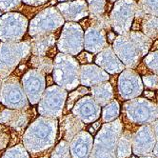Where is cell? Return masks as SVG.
<instances>
[{
  "instance_id": "obj_40",
  "label": "cell",
  "mask_w": 158,
  "mask_h": 158,
  "mask_svg": "<svg viewBox=\"0 0 158 158\" xmlns=\"http://www.w3.org/2000/svg\"><path fill=\"white\" fill-rule=\"evenodd\" d=\"M157 102H158V93H157Z\"/></svg>"
},
{
  "instance_id": "obj_24",
  "label": "cell",
  "mask_w": 158,
  "mask_h": 158,
  "mask_svg": "<svg viewBox=\"0 0 158 158\" xmlns=\"http://www.w3.org/2000/svg\"><path fill=\"white\" fill-rule=\"evenodd\" d=\"M120 111V107L116 100H111L103 110V120L105 122H110L114 120L118 115Z\"/></svg>"
},
{
  "instance_id": "obj_25",
  "label": "cell",
  "mask_w": 158,
  "mask_h": 158,
  "mask_svg": "<svg viewBox=\"0 0 158 158\" xmlns=\"http://www.w3.org/2000/svg\"><path fill=\"white\" fill-rule=\"evenodd\" d=\"M137 6L145 13L158 17V0H139Z\"/></svg>"
},
{
  "instance_id": "obj_32",
  "label": "cell",
  "mask_w": 158,
  "mask_h": 158,
  "mask_svg": "<svg viewBox=\"0 0 158 158\" xmlns=\"http://www.w3.org/2000/svg\"><path fill=\"white\" fill-rule=\"evenodd\" d=\"M79 60H80L82 63H86V62H91L93 60V55L87 53V52H83L79 56Z\"/></svg>"
},
{
  "instance_id": "obj_28",
  "label": "cell",
  "mask_w": 158,
  "mask_h": 158,
  "mask_svg": "<svg viewBox=\"0 0 158 158\" xmlns=\"http://www.w3.org/2000/svg\"><path fill=\"white\" fill-rule=\"evenodd\" d=\"M89 23L100 27L101 29L105 30L107 32L111 30L110 18L105 14L99 15H91V18H89Z\"/></svg>"
},
{
  "instance_id": "obj_39",
  "label": "cell",
  "mask_w": 158,
  "mask_h": 158,
  "mask_svg": "<svg viewBox=\"0 0 158 158\" xmlns=\"http://www.w3.org/2000/svg\"><path fill=\"white\" fill-rule=\"evenodd\" d=\"M108 1H110V2H115V1H117V0H108Z\"/></svg>"
},
{
  "instance_id": "obj_2",
  "label": "cell",
  "mask_w": 158,
  "mask_h": 158,
  "mask_svg": "<svg viewBox=\"0 0 158 158\" xmlns=\"http://www.w3.org/2000/svg\"><path fill=\"white\" fill-rule=\"evenodd\" d=\"M79 69L78 61L72 55L62 52L57 53L53 60V81L64 89L73 91L80 84Z\"/></svg>"
},
{
  "instance_id": "obj_31",
  "label": "cell",
  "mask_w": 158,
  "mask_h": 158,
  "mask_svg": "<svg viewBox=\"0 0 158 158\" xmlns=\"http://www.w3.org/2000/svg\"><path fill=\"white\" fill-rule=\"evenodd\" d=\"M86 94H88V89L86 88H79L77 91L72 93L70 94L69 101H68V109H71L72 108L73 101H75L79 96H80V95H84Z\"/></svg>"
},
{
  "instance_id": "obj_14",
  "label": "cell",
  "mask_w": 158,
  "mask_h": 158,
  "mask_svg": "<svg viewBox=\"0 0 158 158\" xmlns=\"http://www.w3.org/2000/svg\"><path fill=\"white\" fill-rule=\"evenodd\" d=\"M106 31L91 24L87 27L84 35V48L93 53H98L108 46Z\"/></svg>"
},
{
  "instance_id": "obj_7",
  "label": "cell",
  "mask_w": 158,
  "mask_h": 158,
  "mask_svg": "<svg viewBox=\"0 0 158 158\" xmlns=\"http://www.w3.org/2000/svg\"><path fill=\"white\" fill-rule=\"evenodd\" d=\"M57 48L62 53L76 55L84 48V32L81 26L75 22L64 24Z\"/></svg>"
},
{
  "instance_id": "obj_18",
  "label": "cell",
  "mask_w": 158,
  "mask_h": 158,
  "mask_svg": "<svg viewBox=\"0 0 158 158\" xmlns=\"http://www.w3.org/2000/svg\"><path fill=\"white\" fill-rule=\"evenodd\" d=\"M73 112L76 116L81 118L83 121L92 122L99 117L100 106L93 97L86 96L81 98L75 104Z\"/></svg>"
},
{
  "instance_id": "obj_27",
  "label": "cell",
  "mask_w": 158,
  "mask_h": 158,
  "mask_svg": "<svg viewBox=\"0 0 158 158\" xmlns=\"http://www.w3.org/2000/svg\"><path fill=\"white\" fill-rule=\"evenodd\" d=\"M143 63L150 71L158 75V50L147 53L143 59Z\"/></svg>"
},
{
  "instance_id": "obj_21",
  "label": "cell",
  "mask_w": 158,
  "mask_h": 158,
  "mask_svg": "<svg viewBox=\"0 0 158 158\" xmlns=\"http://www.w3.org/2000/svg\"><path fill=\"white\" fill-rule=\"evenodd\" d=\"M141 31L152 41L158 39V17L145 15L140 23Z\"/></svg>"
},
{
  "instance_id": "obj_16",
  "label": "cell",
  "mask_w": 158,
  "mask_h": 158,
  "mask_svg": "<svg viewBox=\"0 0 158 158\" xmlns=\"http://www.w3.org/2000/svg\"><path fill=\"white\" fill-rule=\"evenodd\" d=\"M109 79V73L97 65H83L79 69V82L84 87H93Z\"/></svg>"
},
{
  "instance_id": "obj_3",
  "label": "cell",
  "mask_w": 158,
  "mask_h": 158,
  "mask_svg": "<svg viewBox=\"0 0 158 158\" xmlns=\"http://www.w3.org/2000/svg\"><path fill=\"white\" fill-rule=\"evenodd\" d=\"M30 53L29 41L0 43V79L8 77Z\"/></svg>"
},
{
  "instance_id": "obj_43",
  "label": "cell",
  "mask_w": 158,
  "mask_h": 158,
  "mask_svg": "<svg viewBox=\"0 0 158 158\" xmlns=\"http://www.w3.org/2000/svg\"><path fill=\"white\" fill-rule=\"evenodd\" d=\"M157 91H158V89H157Z\"/></svg>"
},
{
  "instance_id": "obj_33",
  "label": "cell",
  "mask_w": 158,
  "mask_h": 158,
  "mask_svg": "<svg viewBox=\"0 0 158 158\" xmlns=\"http://www.w3.org/2000/svg\"><path fill=\"white\" fill-rule=\"evenodd\" d=\"M24 3L31 5V6H40L44 3H46L48 0H23Z\"/></svg>"
},
{
  "instance_id": "obj_15",
  "label": "cell",
  "mask_w": 158,
  "mask_h": 158,
  "mask_svg": "<svg viewBox=\"0 0 158 158\" xmlns=\"http://www.w3.org/2000/svg\"><path fill=\"white\" fill-rule=\"evenodd\" d=\"M95 63L101 69H103L105 72L110 74L120 73L126 68L125 65L117 57V55L112 50V47L109 45L98 52L95 58Z\"/></svg>"
},
{
  "instance_id": "obj_36",
  "label": "cell",
  "mask_w": 158,
  "mask_h": 158,
  "mask_svg": "<svg viewBox=\"0 0 158 158\" xmlns=\"http://www.w3.org/2000/svg\"><path fill=\"white\" fill-rule=\"evenodd\" d=\"M153 155L156 157V158H158V141H156V143H155V146H154V148H153Z\"/></svg>"
},
{
  "instance_id": "obj_13",
  "label": "cell",
  "mask_w": 158,
  "mask_h": 158,
  "mask_svg": "<svg viewBox=\"0 0 158 158\" xmlns=\"http://www.w3.org/2000/svg\"><path fill=\"white\" fill-rule=\"evenodd\" d=\"M156 143L153 131L151 124L142 126L131 138V146H133V152L136 155L150 154Z\"/></svg>"
},
{
  "instance_id": "obj_34",
  "label": "cell",
  "mask_w": 158,
  "mask_h": 158,
  "mask_svg": "<svg viewBox=\"0 0 158 158\" xmlns=\"http://www.w3.org/2000/svg\"><path fill=\"white\" fill-rule=\"evenodd\" d=\"M151 126H152V129L153 131L155 139H156V141H158V119L153 121L152 123H151Z\"/></svg>"
},
{
  "instance_id": "obj_6",
  "label": "cell",
  "mask_w": 158,
  "mask_h": 158,
  "mask_svg": "<svg viewBox=\"0 0 158 158\" xmlns=\"http://www.w3.org/2000/svg\"><path fill=\"white\" fill-rule=\"evenodd\" d=\"M65 19L57 9L47 8L31 19L29 26V33L31 37L48 32H53L64 25Z\"/></svg>"
},
{
  "instance_id": "obj_4",
  "label": "cell",
  "mask_w": 158,
  "mask_h": 158,
  "mask_svg": "<svg viewBox=\"0 0 158 158\" xmlns=\"http://www.w3.org/2000/svg\"><path fill=\"white\" fill-rule=\"evenodd\" d=\"M137 2L135 0H117L112 9L110 22V27L118 35L128 33L132 26Z\"/></svg>"
},
{
  "instance_id": "obj_17",
  "label": "cell",
  "mask_w": 158,
  "mask_h": 158,
  "mask_svg": "<svg viewBox=\"0 0 158 158\" xmlns=\"http://www.w3.org/2000/svg\"><path fill=\"white\" fill-rule=\"evenodd\" d=\"M57 10L63 18L70 22L78 21L89 15L88 4L84 0H75V1L60 3L57 5Z\"/></svg>"
},
{
  "instance_id": "obj_38",
  "label": "cell",
  "mask_w": 158,
  "mask_h": 158,
  "mask_svg": "<svg viewBox=\"0 0 158 158\" xmlns=\"http://www.w3.org/2000/svg\"><path fill=\"white\" fill-rule=\"evenodd\" d=\"M142 158H155V157H153V156H151V155H149V154H147L146 156H144V157H142Z\"/></svg>"
},
{
  "instance_id": "obj_30",
  "label": "cell",
  "mask_w": 158,
  "mask_h": 158,
  "mask_svg": "<svg viewBox=\"0 0 158 158\" xmlns=\"http://www.w3.org/2000/svg\"><path fill=\"white\" fill-rule=\"evenodd\" d=\"M22 0H0V10L1 12H10L16 9Z\"/></svg>"
},
{
  "instance_id": "obj_22",
  "label": "cell",
  "mask_w": 158,
  "mask_h": 158,
  "mask_svg": "<svg viewBox=\"0 0 158 158\" xmlns=\"http://www.w3.org/2000/svg\"><path fill=\"white\" fill-rule=\"evenodd\" d=\"M31 65L33 69H36L44 74H49L53 69V60L47 56H35L33 55L31 59Z\"/></svg>"
},
{
  "instance_id": "obj_19",
  "label": "cell",
  "mask_w": 158,
  "mask_h": 158,
  "mask_svg": "<svg viewBox=\"0 0 158 158\" xmlns=\"http://www.w3.org/2000/svg\"><path fill=\"white\" fill-rule=\"evenodd\" d=\"M56 42V33L48 32L32 37L30 41L31 52L35 56H46L50 54Z\"/></svg>"
},
{
  "instance_id": "obj_41",
  "label": "cell",
  "mask_w": 158,
  "mask_h": 158,
  "mask_svg": "<svg viewBox=\"0 0 158 158\" xmlns=\"http://www.w3.org/2000/svg\"><path fill=\"white\" fill-rule=\"evenodd\" d=\"M0 87H1V80H0Z\"/></svg>"
},
{
  "instance_id": "obj_20",
  "label": "cell",
  "mask_w": 158,
  "mask_h": 158,
  "mask_svg": "<svg viewBox=\"0 0 158 158\" xmlns=\"http://www.w3.org/2000/svg\"><path fill=\"white\" fill-rule=\"evenodd\" d=\"M92 94L99 106H105L114 98V89L108 81L102 82L92 87Z\"/></svg>"
},
{
  "instance_id": "obj_12",
  "label": "cell",
  "mask_w": 158,
  "mask_h": 158,
  "mask_svg": "<svg viewBox=\"0 0 158 158\" xmlns=\"http://www.w3.org/2000/svg\"><path fill=\"white\" fill-rule=\"evenodd\" d=\"M45 81L44 73L36 69L28 71L22 77V87L31 104H36L45 91Z\"/></svg>"
},
{
  "instance_id": "obj_42",
  "label": "cell",
  "mask_w": 158,
  "mask_h": 158,
  "mask_svg": "<svg viewBox=\"0 0 158 158\" xmlns=\"http://www.w3.org/2000/svg\"><path fill=\"white\" fill-rule=\"evenodd\" d=\"M59 1H66V0H59Z\"/></svg>"
},
{
  "instance_id": "obj_23",
  "label": "cell",
  "mask_w": 158,
  "mask_h": 158,
  "mask_svg": "<svg viewBox=\"0 0 158 158\" xmlns=\"http://www.w3.org/2000/svg\"><path fill=\"white\" fill-rule=\"evenodd\" d=\"M131 153V133L125 131L122 135L119 141L117 157L118 158H127Z\"/></svg>"
},
{
  "instance_id": "obj_10",
  "label": "cell",
  "mask_w": 158,
  "mask_h": 158,
  "mask_svg": "<svg viewBox=\"0 0 158 158\" xmlns=\"http://www.w3.org/2000/svg\"><path fill=\"white\" fill-rule=\"evenodd\" d=\"M66 97L67 92L63 88L58 85L49 87L42 94L38 108L39 112L46 116L60 115Z\"/></svg>"
},
{
  "instance_id": "obj_8",
  "label": "cell",
  "mask_w": 158,
  "mask_h": 158,
  "mask_svg": "<svg viewBox=\"0 0 158 158\" xmlns=\"http://www.w3.org/2000/svg\"><path fill=\"white\" fill-rule=\"evenodd\" d=\"M28 27L27 18L18 13H8L0 17V40L19 42Z\"/></svg>"
},
{
  "instance_id": "obj_11",
  "label": "cell",
  "mask_w": 158,
  "mask_h": 158,
  "mask_svg": "<svg viewBox=\"0 0 158 158\" xmlns=\"http://www.w3.org/2000/svg\"><path fill=\"white\" fill-rule=\"evenodd\" d=\"M144 85L141 76L132 69H124L118 77V92L125 100H131L141 95Z\"/></svg>"
},
{
  "instance_id": "obj_9",
  "label": "cell",
  "mask_w": 158,
  "mask_h": 158,
  "mask_svg": "<svg viewBox=\"0 0 158 158\" xmlns=\"http://www.w3.org/2000/svg\"><path fill=\"white\" fill-rule=\"evenodd\" d=\"M0 101L13 109H22L28 106L26 94L17 77L9 75L3 79L0 87Z\"/></svg>"
},
{
  "instance_id": "obj_29",
  "label": "cell",
  "mask_w": 158,
  "mask_h": 158,
  "mask_svg": "<svg viewBox=\"0 0 158 158\" xmlns=\"http://www.w3.org/2000/svg\"><path fill=\"white\" fill-rule=\"evenodd\" d=\"M142 82L143 85L152 91L158 89V75L156 74H145L142 76Z\"/></svg>"
},
{
  "instance_id": "obj_5",
  "label": "cell",
  "mask_w": 158,
  "mask_h": 158,
  "mask_svg": "<svg viewBox=\"0 0 158 158\" xmlns=\"http://www.w3.org/2000/svg\"><path fill=\"white\" fill-rule=\"evenodd\" d=\"M126 116L132 123L146 125L158 119V105L146 98H133L124 105Z\"/></svg>"
},
{
  "instance_id": "obj_1",
  "label": "cell",
  "mask_w": 158,
  "mask_h": 158,
  "mask_svg": "<svg viewBox=\"0 0 158 158\" xmlns=\"http://www.w3.org/2000/svg\"><path fill=\"white\" fill-rule=\"evenodd\" d=\"M152 42L142 31H130L115 37L112 42V50L125 67L134 69L150 52Z\"/></svg>"
},
{
  "instance_id": "obj_35",
  "label": "cell",
  "mask_w": 158,
  "mask_h": 158,
  "mask_svg": "<svg viewBox=\"0 0 158 158\" xmlns=\"http://www.w3.org/2000/svg\"><path fill=\"white\" fill-rule=\"evenodd\" d=\"M115 33L114 32V31H108V37H107V39H108V41L110 42V43H112L114 42V40L115 39Z\"/></svg>"
},
{
  "instance_id": "obj_26",
  "label": "cell",
  "mask_w": 158,
  "mask_h": 158,
  "mask_svg": "<svg viewBox=\"0 0 158 158\" xmlns=\"http://www.w3.org/2000/svg\"><path fill=\"white\" fill-rule=\"evenodd\" d=\"M89 13L91 15H99L105 14L107 0H87Z\"/></svg>"
},
{
  "instance_id": "obj_37",
  "label": "cell",
  "mask_w": 158,
  "mask_h": 158,
  "mask_svg": "<svg viewBox=\"0 0 158 158\" xmlns=\"http://www.w3.org/2000/svg\"><path fill=\"white\" fill-rule=\"evenodd\" d=\"M145 94V95H146V97H148V98H154L155 97V94H154V93L153 92H145L144 93Z\"/></svg>"
}]
</instances>
